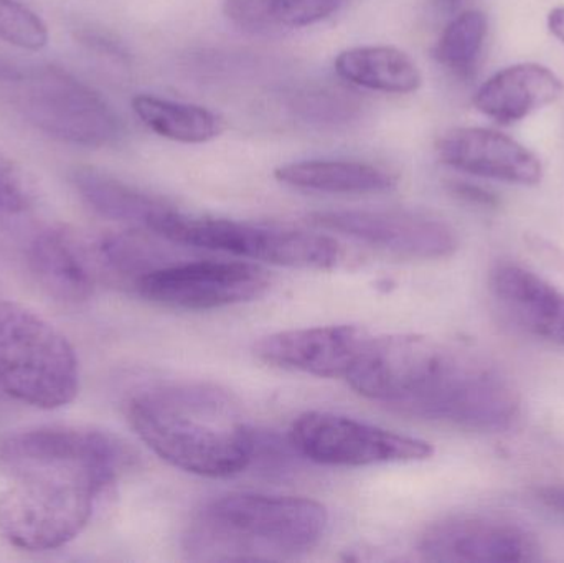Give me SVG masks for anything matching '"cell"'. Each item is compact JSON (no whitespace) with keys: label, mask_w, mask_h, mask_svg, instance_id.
Wrapping results in <instances>:
<instances>
[{"label":"cell","mask_w":564,"mask_h":563,"mask_svg":"<svg viewBox=\"0 0 564 563\" xmlns=\"http://www.w3.org/2000/svg\"><path fill=\"white\" fill-rule=\"evenodd\" d=\"M128 420L149 450L182 472L230 478L253 462L257 430L217 387L172 383L141 390L129 400Z\"/></svg>","instance_id":"cell-1"},{"label":"cell","mask_w":564,"mask_h":563,"mask_svg":"<svg viewBox=\"0 0 564 563\" xmlns=\"http://www.w3.org/2000/svg\"><path fill=\"white\" fill-rule=\"evenodd\" d=\"M134 458L121 439L89 426H35L0 439V472L10 478L35 469H63L85 473L111 489Z\"/></svg>","instance_id":"cell-7"},{"label":"cell","mask_w":564,"mask_h":563,"mask_svg":"<svg viewBox=\"0 0 564 563\" xmlns=\"http://www.w3.org/2000/svg\"><path fill=\"white\" fill-rule=\"evenodd\" d=\"M490 294L520 333L564 349V294L552 283L519 264L502 263L490 274Z\"/></svg>","instance_id":"cell-15"},{"label":"cell","mask_w":564,"mask_h":563,"mask_svg":"<svg viewBox=\"0 0 564 563\" xmlns=\"http://www.w3.org/2000/svg\"><path fill=\"white\" fill-rule=\"evenodd\" d=\"M434 3L441 12L459 13V9L466 3V0H434Z\"/></svg>","instance_id":"cell-31"},{"label":"cell","mask_w":564,"mask_h":563,"mask_svg":"<svg viewBox=\"0 0 564 563\" xmlns=\"http://www.w3.org/2000/svg\"><path fill=\"white\" fill-rule=\"evenodd\" d=\"M273 175L280 184L297 191L334 195L383 194L398 184L397 174L381 165L340 159L289 162L274 169Z\"/></svg>","instance_id":"cell-18"},{"label":"cell","mask_w":564,"mask_h":563,"mask_svg":"<svg viewBox=\"0 0 564 563\" xmlns=\"http://www.w3.org/2000/svg\"><path fill=\"white\" fill-rule=\"evenodd\" d=\"M139 296L182 311H212L250 303L271 286L264 268L247 261L161 264L134 281Z\"/></svg>","instance_id":"cell-9"},{"label":"cell","mask_w":564,"mask_h":563,"mask_svg":"<svg viewBox=\"0 0 564 563\" xmlns=\"http://www.w3.org/2000/svg\"><path fill=\"white\" fill-rule=\"evenodd\" d=\"M536 498L546 508L564 516V486H545L536 489Z\"/></svg>","instance_id":"cell-29"},{"label":"cell","mask_w":564,"mask_h":563,"mask_svg":"<svg viewBox=\"0 0 564 563\" xmlns=\"http://www.w3.org/2000/svg\"><path fill=\"white\" fill-rule=\"evenodd\" d=\"M453 346L417 334L371 336L345 380L355 392L397 412L424 389Z\"/></svg>","instance_id":"cell-10"},{"label":"cell","mask_w":564,"mask_h":563,"mask_svg":"<svg viewBox=\"0 0 564 563\" xmlns=\"http://www.w3.org/2000/svg\"><path fill=\"white\" fill-rule=\"evenodd\" d=\"M453 192L463 201L474 205H482V207H494L497 205V197L492 192L479 187V185L466 184V182H456L453 184Z\"/></svg>","instance_id":"cell-28"},{"label":"cell","mask_w":564,"mask_h":563,"mask_svg":"<svg viewBox=\"0 0 564 563\" xmlns=\"http://www.w3.org/2000/svg\"><path fill=\"white\" fill-rule=\"evenodd\" d=\"M308 224L406 260H443L459 248L447 221L420 212L325 210L311 214Z\"/></svg>","instance_id":"cell-11"},{"label":"cell","mask_w":564,"mask_h":563,"mask_svg":"<svg viewBox=\"0 0 564 563\" xmlns=\"http://www.w3.org/2000/svg\"><path fill=\"white\" fill-rule=\"evenodd\" d=\"M30 271L40 286L62 303H83L95 293L99 264L95 243L68 227L40 231L26 250Z\"/></svg>","instance_id":"cell-16"},{"label":"cell","mask_w":564,"mask_h":563,"mask_svg":"<svg viewBox=\"0 0 564 563\" xmlns=\"http://www.w3.org/2000/svg\"><path fill=\"white\" fill-rule=\"evenodd\" d=\"M12 479L0 495V535L29 552L55 551L78 538L106 492L91 476L62 469H36Z\"/></svg>","instance_id":"cell-3"},{"label":"cell","mask_w":564,"mask_h":563,"mask_svg":"<svg viewBox=\"0 0 564 563\" xmlns=\"http://www.w3.org/2000/svg\"><path fill=\"white\" fill-rule=\"evenodd\" d=\"M344 0H270L271 15L280 29H305L324 22Z\"/></svg>","instance_id":"cell-25"},{"label":"cell","mask_w":564,"mask_h":563,"mask_svg":"<svg viewBox=\"0 0 564 563\" xmlns=\"http://www.w3.org/2000/svg\"><path fill=\"white\" fill-rule=\"evenodd\" d=\"M151 234L188 248L221 251L297 270H332L344 257L327 235L228 218L192 217L174 207L152 225Z\"/></svg>","instance_id":"cell-6"},{"label":"cell","mask_w":564,"mask_h":563,"mask_svg":"<svg viewBox=\"0 0 564 563\" xmlns=\"http://www.w3.org/2000/svg\"><path fill=\"white\" fill-rule=\"evenodd\" d=\"M72 181L79 197L96 214L135 230L151 231L154 221L172 208L167 202L88 165L75 169Z\"/></svg>","instance_id":"cell-20"},{"label":"cell","mask_w":564,"mask_h":563,"mask_svg":"<svg viewBox=\"0 0 564 563\" xmlns=\"http://www.w3.org/2000/svg\"><path fill=\"white\" fill-rule=\"evenodd\" d=\"M440 161L476 177L516 185L542 182L543 165L529 148L489 128H453L436 142Z\"/></svg>","instance_id":"cell-14"},{"label":"cell","mask_w":564,"mask_h":563,"mask_svg":"<svg viewBox=\"0 0 564 563\" xmlns=\"http://www.w3.org/2000/svg\"><path fill=\"white\" fill-rule=\"evenodd\" d=\"M327 528L314 499L231 492L202 506L184 548L192 561H289L314 551Z\"/></svg>","instance_id":"cell-2"},{"label":"cell","mask_w":564,"mask_h":563,"mask_svg":"<svg viewBox=\"0 0 564 563\" xmlns=\"http://www.w3.org/2000/svg\"><path fill=\"white\" fill-rule=\"evenodd\" d=\"M486 13L480 10H463L444 26L433 55L436 62L459 78L473 75L487 39Z\"/></svg>","instance_id":"cell-22"},{"label":"cell","mask_w":564,"mask_h":563,"mask_svg":"<svg viewBox=\"0 0 564 563\" xmlns=\"http://www.w3.org/2000/svg\"><path fill=\"white\" fill-rule=\"evenodd\" d=\"M358 105L348 93L337 89H314L301 93L292 101L291 109L297 118L312 124H344L357 116Z\"/></svg>","instance_id":"cell-24"},{"label":"cell","mask_w":564,"mask_h":563,"mask_svg":"<svg viewBox=\"0 0 564 563\" xmlns=\"http://www.w3.org/2000/svg\"><path fill=\"white\" fill-rule=\"evenodd\" d=\"M289 440L301 458L344 468L426 462L434 453L424 440L330 412L302 413Z\"/></svg>","instance_id":"cell-8"},{"label":"cell","mask_w":564,"mask_h":563,"mask_svg":"<svg viewBox=\"0 0 564 563\" xmlns=\"http://www.w3.org/2000/svg\"><path fill=\"white\" fill-rule=\"evenodd\" d=\"M549 29L564 45V7H555L549 13Z\"/></svg>","instance_id":"cell-30"},{"label":"cell","mask_w":564,"mask_h":563,"mask_svg":"<svg viewBox=\"0 0 564 563\" xmlns=\"http://www.w3.org/2000/svg\"><path fill=\"white\" fill-rule=\"evenodd\" d=\"M430 562H536L542 548L529 529L490 516H454L430 526L420 539Z\"/></svg>","instance_id":"cell-12"},{"label":"cell","mask_w":564,"mask_h":563,"mask_svg":"<svg viewBox=\"0 0 564 563\" xmlns=\"http://www.w3.org/2000/svg\"><path fill=\"white\" fill-rule=\"evenodd\" d=\"M0 40L26 52H40L48 45V26L20 0H0Z\"/></svg>","instance_id":"cell-23"},{"label":"cell","mask_w":564,"mask_h":563,"mask_svg":"<svg viewBox=\"0 0 564 563\" xmlns=\"http://www.w3.org/2000/svg\"><path fill=\"white\" fill-rule=\"evenodd\" d=\"M334 68L344 82L387 95H411L423 85V75L414 59L393 45L341 50L335 56Z\"/></svg>","instance_id":"cell-19"},{"label":"cell","mask_w":564,"mask_h":563,"mask_svg":"<svg viewBox=\"0 0 564 563\" xmlns=\"http://www.w3.org/2000/svg\"><path fill=\"white\" fill-rule=\"evenodd\" d=\"M224 13L251 35H271L280 29L271 15L270 0H224Z\"/></svg>","instance_id":"cell-27"},{"label":"cell","mask_w":564,"mask_h":563,"mask_svg":"<svg viewBox=\"0 0 564 563\" xmlns=\"http://www.w3.org/2000/svg\"><path fill=\"white\" fill-rule=\"evenodd\" d=\"M0 389L42 410L62 409L79 392V362L69 340L12 301L0 303Z\"/></svg>","instance_id":"cell-4"},{"label":"cell","mask_w":564,"mask_h":563,"mask_svg":"<svg viewBox=\"0 0 564 563\" xmlns=\"http://www.w3.org/2000/svg\"><path fill=\"white\" fill-rule=\"evenodd\" d=\"M33 191L22 169L0 152V215H17L32 205Z\"/></svg>","instance_id":"cell-26"},{"label":"cell","mask_w":564,"mask_h":563,"mask_svg":"<svg viewBox=\"0 0 564 563\" xmlns=\"http://www.w3.org/2000/svg\"><path fill=\"white\" fill-rule=\"evenodd\" d=\"M371 334L360 326L305 327L263 337L254 356L268 366L321 379H347Z\"/></svg>","instance_id":"cell-13"},{"label":"cell","mask_w":564,"mask_h":563,"mask_svg":"<svg viewBox=\"0 0 564 563\" xmlns=\"http://www.w3.org/2000/svg\"><path fill=\"white\" fill-rule=\"evenodd\" d=\"M0 73L20 115L43 134L88 149L108 148L121 139L118 112L66 69L52 65L22 69L6 63Z\"/></svg>","instance_id":"cell-5"},{"label":"cell","mask_w":564,"mask_h":563,"mask_svg":"<svg viewBox=\"0 0 564 563\" xmlns=\"http://www.w3.org/2000/svg\"><path fill=\"white\" fill-rule=\"evenodd\" d=\"M562 78L540 63H517L490 76L474 96V105L500 124H513L558 101Z\"/></svg>","instance_id":"cell-17"},{"label":"cell","mask_w":564,"mask_h":563,"mask_svg":"<svg viewBox=\"0 0 564 563\" xmlns=\"http://www.w3.org/2000/svg\"><path fill=\"white\" fill-rule=\"evenodd\" d=\"M131 105L149 131L178 144H207L220 138L227 129L225 119L205 106L145 93L134 96Z\"/></svg>","instance_id":"cell-21"}]
</instances>
